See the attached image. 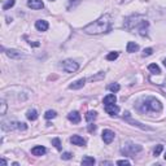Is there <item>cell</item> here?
Masks as SVG:
<instances>
[{"mask_svg":"<svg viewBox=\"0 0 166 166\" xmlns=\"http://www.w3.org/2000/svg\"><path fill=\"white\" fill-rule=\"evenodd\" d=\"M105 112L109 114V116H117L120 113V106H117L116 104H109L105 105Z\"/></svg>","mask_w":166,"mask_h":166,"instance_id":"obj_9","label":"cell"},{"mask_svg":"<svg viewBox=\"0 0 166 166\" xmlns=\"http://www.w3.org/2000/svg\"><path fill=\"white\" fill-rule=\"evenodd\" d=\"M162 151H164V145L162 144H159L155 148V152H153V153H155V156H160V153L162 152Z\"/></svg>","mask_w":166,"mask_h":166,"instance_id":"obj_28","label":"cell"},{"mask_svg":"<svg viewBox=\"0 0 166 166\" xmlns=\"http://www.w3.org/2000/svg\"><path fill=\"white\" fill-rule=\"evenodd\" d=\"M51 1H53V0H51Z\"/></svg>","mask_w":166,"mask_h":166,"instance_id":"obj_39","label":"cell"},{"mask_svg":"<svg viewBox=\"0 0 166 166\" xmlns=\"http://www.w3.org/2000/svg\"><path fill=\"white\" fill-rule=\"evenodd\" d=\"M143 147L141 145H138V144H134V143H126L125 147L122 148V153L126 156H135L136 153L141 152Z\"/></svg>","mask_w":166,"mask_h":166,"instance_id":"obj_4","label":"cell"},{"mask_svg":"<svg viewBox=\"0 0 166 166\" xmlns=\"http://www.w3.org/2000/svg\"><path fill=\"white\" fill-rule=\"evenodd\" d=\"M56 116H57V113L55 112V110H47L46 114H44V118L46 120H53Z\"/></svg>","mask_w":166,"mask_h":166,"instance_id":"obj_23","label":"cell"},{"mask_svg":"<svg viewBox=\"0 0 166 166\" xmlns=\"http://www.w3.org/2000/svg\"><path fill=\"white\" fill-rule=\"evenodd\" d=\"M118 58V52H110L106 55V60L108 61H114V60H117Z\"/></svg>","mask_w":166,"mask_h":166,"instance_id":"obj_25","label":"cell"},{"mask_svg":"<svg viewBox=\"0 0 166 166\" xmlns=\"http://www.w3.org/2000/svg\"><path fill=\"white\" fill-rule=\"evenodd\" d=\"M126 51H127L129 53H134V52H136V51H139V46H138L135 42H129L127 47H126Z\"/></svg>","mask_w":166,"mask_h":166,"instance_id":"obj_17","label":"cell"},{"mask_svg":"<svg viewBox=\"0 0 166 166\" xmlns=\"http://www.w3.org/2000/svg\"><path fill=\"white\" fill-rule=\"evenodd\" d=\"M101 165L104 166V165H113L112 162H109V161H101Z\"/></svg>","mask_w":166,"mask_h":166,"instance_id":"obj_35","label":"cell"},{"mask_svg":"<svg viewBox=\"0 0 166 166\" xmlns=\"http://www.w3.org/2000/svg\"><path fill=\"white\" fill-rule=\"evenodd\" d=\"M148 26H149L148 21L144 17L139 16V14L130 16V17H127V18H126V21H125V27H126V29H127L129 31H131V30H134L136 27V29L139 30V34L141 35V37H145V35H147Z\"/></svg>","mask_w":166,"mask_h":166,"instance_id":"obj_3","label":"cell"},{"mask_svg":"<svg viewBox=\"0 0 166 166\" xmlns=\"http://www.w3.org/2000/svg\"><path fill=\"white\" fill-rule=\"evenodd\" d=\"M1 164H3V165H7V161L4 160V159H1Z\"/></svg>","mask_w":166,"mask_h":166,"instance_id":"obj_36","label":"cell"},{"mask_svg":"<svg viewBox=\"0 0 166 166\" xmlns=\"http://www.w3.org/2000/svg\"><path fill=\"white\" fill-rule=\"evenodd\" d=\"M52 145H55V148H56L57 151H61V140L58 139V138L52 139Z\"/></svg>","mask_w":166,"mask_h":166,"instance_id":"obj_24","label":"cell"},{"mask_svg":"<svg viewBox=\"0 0 166 166\" xmlns=\"http://www.w3.org/2000/svg\"><path fill=\"white\" fill-rule=\"evenodd\" d=\"M114 136H116V134H114L112 130H104L102 134H101V138H102V140H104L105 144L112 143V141L114 140Z\"/></svg>","mask_w":166,"mask_h":166,"instance_id":"obj_7","label":"cell"},{"mask_svg":"<svg viewBox=\"0 0 166 166\" xmlns=\"http://www.w3.org/2000/svg\"><path fill=\"white\" fill-rule=\"evenodd\" d=\"M70 143L74 144V145H78V147H84L86 140L79 135H73L72 138H70Z\"/></svg>","mask_w":166,"mask_h":166,"instance_id":"obj_8","label":"cell"},{"mask_svg":"<svg viewBox=\"0 0 166 166\" xmlns=\"http://www.w3.org/2000/svg\"><path fill=\"white\" fill-rule=\"evenodd\" d=\"M61 68L66 73H76L77 70L79 69V65H78V62L73 61V60H65V61H62Z\"/></svg>","mask_w":166,"mask_h":166,"instance_id":"obj_5","label":"cell"},{"mask_svg":"<svg viewBox=\"0 0 166 166\" xmlns=\"http://www.w3.org/2000/svg\"><path fill=\"white\" fill-rule=\"evenodd\" d=\"M135 106L141 113H160L162 110V104L153 96L141 97L135 104Z\"/></svg>","mask_w":166,"mask_h":166,"instance_id":"obj_2","label":"cell"},{"mask_svg":"<svg viewBox=\"0 0 166 166\" xmlns=\"http://www.w3.org/2000/svg\"><path fill=\"white\" fill-rule=\"evenodd\" d=\"M112 29V21H110V16L109 14H104L101 16L96 21L88 23L87 26L83 27V31L86 34L90 35H97V34H104L108 33Z\"/></svg>","mask_w":166,"mask_h":166,"instance_id":"obj_1","label":"cell"},{"mask_svg":"<svg viewBox=\"0 0 166 166\" xmlns=\"http://www.w3.org/2000/svg\"><path fill=\"white\" fill-rule=\"evenodd\" d=\"M95 159L93 157H91V156H86V157H83L82 159V165L83 166H92V165H95Z\"/></svg>","mask_w":166,"mask_h":166,"instance_id":"obj_18","label":"cell"},{"mask_svg":"<svg viewBox=\"0 0 166 166\" xmlns=\"http://www.w3.org/2000/svg\"><path fill=\"white\" fill-rule=\"evenodd\" d=\"M148 70H149V72H152L153 74H160L161 73L160 66L157 65V64H151V65L148 66Z\"/></svg>","mask_w":166,"mask_h":166,"instance_id":"obj_21","label":"cell"},{"mask_svg":"<svg viewBox=\"0 0 166 166\" xmlns=\"http://www.w3.org/2000/svg\"><path fill=\"white\" fill-rule=\"evenodd\" d=\"M117 101V97L114 93H109L106 95V96L104 97V100H102V102H104V105H109V104H116Z\"/></svg>","mask_w":166,"mask_h":166,"instance_id":"obj_16","label":"cell"},{"mask_svg":"<svg viewBox=\"0 0 166 166\" xmlns=\"http://www.w3.org/2000/svg\"><path fill=\"white\" fill-rule=\"evenodd\" d=\"M164 157H165V160H166V153H165V156H164Z\"/></svg>","mask_w":166,"mask_h":166,"instance_id":"obj_38","label":"cell"},{"mask_svg":"<svg viewBox=\"0 0 166 166\" xmlns=\"http://www.w3.org/2000/svg\"><path fill=\"white\" fill-rule=\"evenodd\" d=\"M152 53H153V49L152 48H145L143 51V57H148V56H151Z\"/></svg>","mask_w":166,"mask_h":166,"instance_id":"obj_29","label":"cell"},{"mask_svg":"<svg viewBox=\"0 0 166 166\" xmlns=\"http://www.w3.org/2000/svg\"><path fill=\"white\" fill-rule=\"evenodd\" d=\"M108 90H109V91H112V92L114 93V92H118V91L121 90V86L118 84V83H112V84H109V86H108Z\"/></svg>","mask_w":166,"mask_h":166,"instance_id":"obj_22","label":"cell"},{"mask_svg":"<svg viewBox=\"0 0 166 166\" xmlns=\"http://www.w3.org/2000/svg\"><path fill=\"white\" fill-rule=\"evenodd\" d=\"M5 53H7V56L10 58H22L23 57V53L18 49H8Z\"/></svg>","mask_w":166,"mask_h":166,"instance_id":"obj_12","label":"cell"},{"mask_svg":"<svg viewBox=\"0 0 166 166\" xmlns=\"http://www.w3.org/2000/svg\"><path fill=\"white\" fill-rule=\"evenodd\" d=\"M27 7L31 8V9H43L44 4H43L42 0H29L27 1Z\"/></svg>","mask_w":166,"mask_h":166,"instance_id":"obj_10","label":"cell"},{"mask_svg":"<svg viewBox=\"0 0 166 166\" xmlns=\"http://www.w3.org/2000/svg\"><path fill=\"white\" fill-rule=\"evenodd\" d=\"M61 159L62 160H70V159H73V155L70 152H65V153H62Z\"/></svg>","mask_w":166,"mask_h":166,"instance_id":"obj_30","label":"cell"},{"mask_svg":"<svg viewBox=\"0 0 166 166\" xmlns=\"http://www.w3.org/2000/svg\"><path fill=\"white\" fill-rule=\"evenodd\" d=\"M164 65L166 66V58H165V60H164Z\"/></svg>","mask_w":166,"mask_h":166,"instance_id":"obj_37","label":"cell"},{"mask_svg":"<svg viewBox=\"0 0 166 166\" xmlns=\"http://www.w3.org/2000/svg\"><path fill=\"white\" fill-rule=\"evenodd\" d=\"M96 117H97V113L96 112H93V110H90V112H87L86 113V121L87 122H92L93 120H96Z\"/></svg>","mask_w":166,"mask_h":166,"instance_id":"obj_20","label":"cell"},{"mask_svg":"<svg viewBox=\"0 0 166 166\" xmlns=\"http://www.w3.org/2000/svg\"><path fill=\"white\" fill-rule=\"evenodd\" d=\"M16 4V0H7V3L3 5V9L4 10H7V9H9V8H12Z\"/></svg>","mask_w":166,"mask_h":166,"instance_id":"obj_26","label":"cell"},{"mask_svg":"<svg viewBox=\"0 0 166 166\" xmlns=\"http://www.w3.org/2000/svg\"><path fill=\"white\" fill-rule=\"evenodd\" d=\"M31 46H34V47H38L39 44H40V43H38V42H29Z\"/></svg>","mask_w":166,"mask_h":166,"instance_id":"obj_34","label":"cell"},{"mask_svg":"<svg viewBox=\"0 0 166 166\" xmlns=\"http://www.w3.org/2000/svg\"><path fill=\"white\" fill-rule=\"evenodd\" d=\"M5 112H7V104H5V101H4V100H1V110H0V114L4 116Z\"/></svg>","mask_w":166,"mask_h":166,"instance_id":"obj_31","label":"cell"},{"mask_svg":"<svg viewBox=\"0 0 166 166\" xmlns=\"http://www.w3.org/2000/svg\"><path fill=\"white\" fill-rule=\"evenodd\" d=\"M35 27H37L38 31H47L49 25L47 21H44V19H38V21L35 22Z\"/></svg>","mask_w":166,"mask_h":166,"instance_id":"obj_11","label":"cell"},{"mask_svg":"<svg viewBox=\"0 0 166 166\" xmlns=\"http://www.w3.org/2000/svg\"><path fill=\"white\" fill-rule=\"evenodd\" d=\"M117 165H130V161H127V160H120V161H117Z\"/></svg>","mask_w":166,"mask_h":166,"instance_id":"obj_32","label":"cell"},{"mask_svg":"<svg viewBox=\"0 0 166 166\" xmlns=\"http://www.w3.org/2000/svg\"><path fill=\"white\" fill-rule=\"evenodd\" d=\"M84 83H86V79H84V78H81V79L73 82L72 84L69 86V88L70 90H79V88H82V87L84 86Z\"/></svg>","mask_w":166,"mask_h":166,"instance_id":"obj_14","label":"cell"},{"mask_svg":"<svg viewBox=\"0 0 166 166\" xmlns=\"http://www.w3.org/2000/svg\"><path fill=\"white\" fill-rule=\"evenodd\" d=\"M95 130H96V125H92V123L88 125V131L90 132H93Z\"/></svg>","mask_w":166,"mask_h":166,"instance_id":"obj_33","label":"cell"},{"mask_svg":"<svg viewBox=\"0 0 166 166\" xmlns=\"http://www.w3.org/2000/svg\"><path fill=\"white\" fill-rule=\"evenodd\" d=\"M16 129L21 130V131H25V130L27 129V125L23 123V122H16Z\"/></svg>","mask_w":166,"mask_h":166,"instance_id":"obj_27","label":"cell"},{"mask_svg":"<svg viewBox=\"0 0 166 166\" xmlns=\"http://www.w3.org/2000/svg\"><path fill=\"white\" fill-rule=\"evenodd\" d=\"M47 152V149L43 147V145H37V147H34L33 149H31V153H33L34 156H43L44 153Z\"/></svg>","mask_w":166,"mask_h":166,"instance_id":"obj_15","label":"cell"},{"mask_svg":"<svg viewBox=\"0 0 166 166\" xmlns=\"http://www.w3.org/2000/svg\"><path fill=\"white\" fill-rule=\"evenodd\" d=\"M68 120L70 122H73V123H79L81 122V114L78 112H70L68 114Z\"/></svg>","mask_w":166,"mask_h":166,"instance_id":"obj_13","label":"cell"},{"mask_svg":"<svg viewBox=\"0 0 166 166\" xmlns=\"http://www.w3.org/2000/svg\"><path fill=\"white\" fill-rule=\"evenodd\" d=\"M123 120H125L126 122H129L130 125H132V126H136V127H139V129H141V130H152L151 127H148V126H144V125H141L140 122H138V121H135V120H132L129 112H126V113H125V116H123Z\"/></svg>","mask_w":166,"mask_h":166,"instance_id":"obj_6","label":"cell"},{"mask_svg":"<svg viewBox=\"0 0 166 166\" xmlns=\"http://www.w3.org/2000/svg\"><path fill=\"white\" fill-rule=\"evenodd\" d=\"M26 117H27V120H30V121H37V120H38V112H37L35 109L27 110Z\"/></svg>","mask_w":166,"mask_h":166,"instance_id":"obj_19","label":"cell"}]
</instances>
